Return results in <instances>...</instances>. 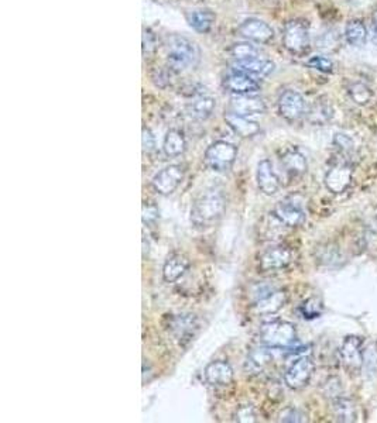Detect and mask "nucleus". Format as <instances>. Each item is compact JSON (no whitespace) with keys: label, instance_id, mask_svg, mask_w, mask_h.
I'll return each mask as SVG.
<instances>
[{"label":"nucleus","instance_id":"obj_29","mask_svg":"<svg viewBox=\"0 0 377 423\" xmlns=\"http://www.w3.org/2000/svg\"><path fill=\"white\" fill-rule=\"evenodd\" d=\"M308 117L313 125L322 126L332 119V107L328 103L317 102L308 112Z\"/></svg>","mask_w":377,"mask_h":423},{"label":"nucleus","instance_id":"obj_14","mask_svg":"<svg viewBox=\"0 0 377 423\" xmlns=\"http://www.w3.org/2000/svg\"><path fill=\"white\" fill-rule=\"evenodd\" d=\"M239 34L246 40L266 44L274 38V30L260 18H246L239 26Z\"/></svg>","mask_w":377,"mask_h":423},{"label":"nucleus","instance_id":"obj_42","mask_svg":"<svg viewBox=\"0 0 377 423\" xmlns=\"http://www.w3.org/2000/svg\"><path fill=\"white\" fill-rule=\"evenodd\" d=\"M153 81L160 88H166L169 85V74L164 73L162 69H160V70H157V75H153Z\"/></svg>","mask_w":377,"mask_h":423},{"label":"nucleus","instance_id":"obj_34","mask_svg":"<svg viewBox=\"0 0 377 423\" xmlns=\"http://www.w3.org/2000/svg\"><path fill=\"white\" fill-rule=\"evenodd\" d=\"M367 374L373 375L377 371V348L374 344H370L363 350V367Z\"/></svg>","mask_w":377,"mask_h":423},{"label":"nucleus","instance_id":"obj_27","mask_svg":"<svg viewBox=\"0 0 377 423\" xmlns=\"http://www.w3.org/2000/svg\"><path fill=\"white\" fill-rule=\"evenodd\" d=\"M345 40L352 47H362L367 40V30L362 20H350L345 27Z\"/></svg>","mask_w":377,"mask_h":423},{"label":"nucleus","instance_id":"obj_7","mask_svg":"<svg viewBox=\"0 0 377 423\" xmlns=\"http://www.w3.org/2000/svg\"><path fill=\"white\" fill-rule=\"evenodd\" d=\"M278 112L287 122H297L307 113V103L301 93L289 89L278 98Z\"/></svg>","mask_w":377,"mask_h":423},{"label":"nucleus","instance_id":"obj_16","mask_svg":"<svg viewBox=\"0 0 377 423\" xmlns=\"http://www.w3.org/2000/svg\"><path fill=\"white\" fill-rule=\"evenodd\" d=\"M205 380L212 387H228L233 381V368L229 363L218 360L212 361L205 367Z\"/></svg>","mask_w":377,"mask_h":423},{"label":"nucleus","instance_id":"obj_12","mask_svg":"<svg viewBox=\"0 0 377 423\" xmlns=\"http://www.w3.org/2000/svg\"><path fill=\"white\" fill-rule=\"evenodd\" d=\"M223 88L233 95H253V93L260 90L262 85L256 78L247 74L232 70L223 79Z\"/></svg>","mask_w":377,"mask_h":423},{"label":"nucleus","instance_id":"obj_10","mask_svg":"<svg viewBox=\"0 0 377 423\" xmlns=\"http://www.w3.org/2000/svg\"><path fill=\"white\" fill-rule=\"evenodd\" d=\"M184 179V168L181 166H169L153 178L154 191L160 195H171Z\"/></svg>","mask_w":377,"mask_h":423},{"label":"nucleus","instance_id":"obj_9","mask_svg":"<svg viewBox=\"0 0 377 423\" xmlns=\"http://www.w3.org/2000/svg\"><path fill=\"white\" fill-rule=\"evenodd\" d=\"M293 263V251L284 246L267 248L258 260V267L263 272H273L287 268Z\"/></svg>","mask_w":377,"mask_h":423},{"label":"nucleus","instance_id":"obj_31","mask_svg":"<svg viewBox=\"0 0 377 423\" xmlns=\"http://www.w3.org/2000/svg\"><path fill=\"white\" fill-rule=\"evenodd\" d=\"M270 361H271V355L265 348H257L252 351L247 359V364H250V368L254 371L263 370Z\"/></svg>","mask_w":377,"mask_h":423},{"label":"nucleus","instance_id":"obj_41","mask_svg":"<svg viewBox=\"0 0 377 423\" xmlns=\"http://www.w3.org/2000/svg\"><path fill=\"white\" fill-rule=\"evenodd\" d=\"M141 141H143V151L150 154L156 150V138L151 133L150 129H147L146 126L143 127V136H141Z\"/></svg>","mask_w":377,"mask_h":423},{"label":"nucleus","instance_id":"obj_36","mask_svg":"<svg viewBox=\"0 0 377 423\" xmlns=\"http://www.w3.org/2000/svg\"><path fill=\"white\" fill-rule=\"evenodd\" d=\"M308 66L319 70V73H324V74H331L334 70V62L324 57V55H315V57H311L307 62Z\"/></svg>","mask_w":377,"mask_h":423},{"label":"nucleus","instance_id":"obj_18","mask_svg":"<svg viewBox=\"0 0 377 423\" xmlns=\"http://www.w3.org/2000/svg\"><path fill=\"white\" fill-rule=\"evenodd\" d=\"M352 183V170L346 164H338L325 175V186L332 194L345 192Z\"/></svg>","mask_w":377,"mask_h":423},{"label":"nucleus","instance_id":"obj_39","mask_svg":"<svg viewBox=\"0 0 377 423\" xmlns=\"http://www.w3.org/2000/svg\"><path fill=\"white\" fill-rule=\"evenodd\" d=\"M157 49V41H156V36L151 30L145 29L143 33V55H150L156 51Z\"/></svg>","mask_w":377,"mask_h":423},{"label":"nucleus","instance_id":"obj_13","mask_svg":"<svg viewBox=\"0 0 377 423\" xmlns=\"http://www.w3.org/2000/svg\"><path fill=\"white\" fill-rule=\"evenodd\" d=\"M287 302V292L282 290H269L256 298L253 309L257 315H273Z\"/></svg>","mask_w":377,"mask_h":423},{"label":"nucleus","instance_id":"obj_28","mask_svg":"<svg viewBox=\"0 0 377 423\" xmlns=\"http://www.w3.org/2000/svg\"><path fill=\"white\" fill-rule=\"evenodd\" d=\"M334 416L338 422H355L356 420V407L348 398H335L332 402Z\"/></svg>","mask_w":377,"mask_h":423},{"label":"nucleus","instance_id":"obj_25","mask_svg":"<svg viewBox=\"0 0 377 423\" xmlns=\"http://www.w3.org/2000/svg\"><path fill=\"white\" fill-rule=\"evenodd\" d=\"M185 149H186V140L184 134L177 129L169 130L166 137H164L162 143V150L166 153V155L170 158L180 157L181 154H184Z\"/></svg>","mask_w":377,"mask_h":423},{"label":"nucleus","instance_id":"obj_33","mask_svg":"<svg viewBox=\"0 0 377 423\" xmlns=\"http://www.w3.org/2000/svg\"><path fill=\"white\" fill-rule=\"evenodd\" d=\"M300 312L305 319H315L322 313V303L317 298H310L301 305Z\"/></svg>","mask_w":377,"mask_h":423},{"label":"nucleus","instance_id":"obj_23","mask_svg":"<svg viewBox=\"0 0 377 423\" xmlns=\"http://www.w3.org/2000/svg\"><path fill=\"white\" fill-rule=\"evenodd\" d=\"M281 164L290 177H301L308 170L307 158H305V155L301 151L295 149H290L282 154Z\"/></svg>","mask_w":377,"mask_h":423},{"label":"nucleus","instance_id":"obj_20","mask_svg":"<svg viewBox=\"0 0 377 423\" xmlns=\"http://www.w3.org/2000/svg\"><path fill=\"white\" fill-rule=\"evenodd\" d=\"M170 332L175 339L180 342L190 340L194 336V331L198 327V320L195 315L191 313H182L173 316L170 319Z\"/></svg>","mask_w":377,"mask_h":423},{"label":"nucleus","instance_id":"obj_21","mask_svg":"<svg viewBox=\"0 0 377 423\" xmlns=\"http://www.w3.org/2000/svg\"><path fill=\"white\" fill-rule=\"evenodd\" d=\"M225 120H226L228 126L242 138L254 137V136L258 134V131H260V126H258L253 120H249L247 116L228 112L225 114Z\"/></svg>","mask_w":377,"mask_h":423},{"label":"nucleus","instance_id":"obj_24","mask_svg":"<svg viewBox=\"0 0 377 423\" xmlns=\"http://www.w3.org/2000/svg\"><path fill=\"white\" fill-rule=\"evenodd\" d=\"M217 102L210 97H198L186 106V113L194 120L204 122L214 113Z\"/></svg>","mask_w":377,"mask_h":423},{"label":"nucleus","instance_id":"obj_11","mask_svg":"<svg viewBox=\"0 0 377 423\" xmlns=\"http://www.w3.org/2000/svg\"><path fill=\"white\" fill-rule=\"evenodd\" d=\"M273 216L282 226L287 227H298L305 222L304 209L297 202L290 199L278 202L273 210Z\"/></svg>","mask_w":377,"mask_h":423},{"label":"nucleus","instance_id":"obj_43","mask_svg":"<svg viewBox=\"0 0 377 423\" xmlns=\"http://www.w3.org/2000/svg\"><path fill=\"white\" fill-rule=\"evenodd\" d=\"M372 30H373V41L377 44V10L373 13L372 17Z\"/></svg>","mask_w":377,"mask_h":423},{"label":"nucleus","instance_id":"obj_37","mask_svg":"<svg viewBox=\"0 0 377 423\" xmlns=\"http://www.w3.org/2000/svg\"><path fill=\"white\" fill-rule=\"evenodd\" d=\"M233 420L234 422H243V423H249V422H256L257 420V415L256 411L252 405H242L236 409L233 415Z\"/></svg>","mask_w":377,"mask_h":423},{"label":"nucleus","instance_id":"obj_3","mask_svg":"<svg viewBox=\"0 0 377 423\" xmlns=\"http://www.w3.org/2000/svg\"><path fill=\"white\" fill-rule=\"evenodd\" d=\"M260 342L271 348H289L297 342L295 326L284 320L263 323L260 327Z\"/></svg>","mask_w":377,"mask_h":423},{"label":"nucleus","instance_id":"obj_2","mask_svg":"<svg viewBox=\"0 0 377 423\" xmlns=\"http://www.w3.org/2000/svg\"><path fill=\"white\" fill-rule=\"evenodd\" d=\"M167 66L171 73H182V70L195 66L201 60L199 47L190 38L184 36L173 34L167 38Z\"/></svg>","mask_w":377,"mask_h":423},{"label":"nucleus","instance_id":"obj_5","mask_svg":"<svg viewBox=\"0 0 377 423\" xmlns=\"http://www.w3.org/2000/svg\"><path fill=\"white\" fill-rule=\"evenodd\" d=\"M282 44L291 54H304L310 49V29L302 20H291L282 31Z\"/></svg>","mask_w":377,"mask_h":423},{"label":"nucleus","instance_id":"obj_1","mask_svg":"<svg viewBox=\"0 0 377 423\" xmlns=\"http://www.w3.org/2000/svg\"><path fill=\"white\" fill-rule=\"evenodd\" d=\"M226 196L221 188H209L194 202L191 209V222L197 229L215 226L225 214Z\"/></svg>","mask_w":377,"mask_h":423},{"label":"nucleus","instance_id":"obj_15","mask_svg":"<svg viewBox=\"0 0 377 423\" xmlns=\"http://www.w3.org/2000/svg\"><path fill=\"white\" fill-rule=\"evenodd\" d=\"M274 68H276V65H274L273 61L266 60V58H260V57L239 60V61H234L232 64V70L247 74L253 78L269 77L274 70Z\"/></svg>","mask_w":377,"mask_h":423},{"label":"nucleus","instance_id":"obj_30","mask_svg":"<svg viewBox=\"0 0 377 423\" xmlns=\"http://www.w3.org/2000/svg\"><path fill=\"white\" fill-rule=\"evenodd\" d=\"M349 97L356 105H367L373 97L372 89L363 82H353L349 88Z\"/></svg>","mask_w":377,"mask_h":423},{"label":"nucleus","instance_id":"obj_17","mask_svg":"<svg viewBox=\"0 0 377 423\" xmlns=\"http://www.w3.org/2000/svg\"><path fill=\"white\" fill-rule=\"evenodd\" d=\"M266 110L265 101L254 95H236L229 103V112L242 116L262 114L266 113Z\"/></svg>","mask_w":377,"mask_h":423},{"label":"nucleus","instance_id":"obj_38","mask_svg":"<svg viewBox=\"0 0 377 423\" xmlns=\"http://www.w3.org/2000/svg\"><path fill=\"white\" fill-rule=\"evenodd\" d=\"M307 418L305 415L297 409V408H287L280 413V422H305Z\"/></svg>","mask_w":377,"mask_h":423},{"label":"nucleus","instance_id":"obj_19","mask_svg":"<svg viewBox=\"0 0 377 423\" xmlns=\"http://www.w3.org/2000/svg\"><path fill=\"white\" fill-rule=\"evenodd\" d=\"M257 186L263 194L274 195L280 190V178L277 177L273 164L269 159H263L258 162L257 172H256Z\"/></svg>","mask_w":377,"mask_h":423},{"label":"nucleus","instance_id":"obj_8","mask_svg":"<svg viewBox=\"0 0 377 423\" xmlns=\"http://www.w3.org/2000/svg\"><path fill=\"white\" fill-rule=\"evenodd\" d=\"M314 363L308 357H300L291 364L284 375V381L291 389H302L308 385L314 374Z\"/></svg>","mask_w":377,"mask_h":423},{"label":"nucleus","instance_id":"obj_6","mask_svg":"<svg viewBox=\"0 0 377 423\" xmlns=\"http://www.w3.org/2000/svg\"><path fill=\"white\" fill-rule=\"evenodd\" d=\"M362 339L358 336H348L339 350V359L343 367L352 372H359L363 367V350Z\"/></svg>","mask_w":377,"mask_h":423},{"label":"nucleus","instance_id":"obj_32","mask_svg":"<svg viewBox=\"0 0 377 423\" xmlns=\"http://www.w3.org/2000/svg\"><path fill=\"white\" fill-rule=\"evenodd\" d=\"M230 55L234 58V61H239V60L258 57V51H257L254 45L249 44V42H239V44L232 45Z\"/></svg>","mask_w":377,"mask_h":423},{"label":"nucleus","instance_id":"obj_4","mask_svg":"<svg viewBox=\"0 0 377 423\" xmlns=\"http://www.w3.org/2000/svg\"><path fill=\"white\" fill-rule=\"evenodd\" d=\"M238 157V147L228 143V141H215L212 143L206 153H205V162L206 166L218 172H225L232 168V166L236 161Z\"/></svg>","mask_w":377,"mask_h":423},{"label":"nucleus","instance_id":"obj_26","mask_svg":"<svg viewBox=\"0 0 377 423\" xmlns=\"http://www.w3.org/2000/svg\"><path fill=\"white\" fill-rule=\"evenodd\" d=\"M188 23H190V26L198 31V33H209L214 27L215 23V14L212 13L209 9H198L191 12L188 14Z\"/></svg>","mask_w":377,"mask_h":423},{"label":"nucleus","instance_id":"obj_22","mask_svg":"<svg viewBox=\"0 0 377 423\" xmlns=\"http://www.w3.org/2000/svg\"><path fill=\"white\" fill-rule=\"evenodd\" d=\"M190 268V260L182 254H171L162 267V278L166 282H177Z\"/></svg>","mask_w":377,"mask_h":423},{"label":"nucleus","instance_id":"obj_35","mask_svg":"<svg viewBox=\"0 0 377 423\" xmlns=\"http://www.w3.org/2000/svg\"><path fill=\"white\" fill-rule=\"evenodd\" d=\"M334 146L339 150L341 154L349 155L353 151H355V143H353V140L343 133H338L334 137Z\"/></svg>","mask_w":377,"mask_h":423},{"label":"nucleus","instance_id":"obj_40","mask_svg":"<svg viewBox=\"0 0 377 423\" xmlns=\"http://www.w3.org/2000/svg\"><path fill=\"white\" fill-rule=\"evenodd\" d=\"M158 219V207L154 203H143V223L151 225Z\"/></svg>","mask_w":377,"mask_h":423}]
</instances>
